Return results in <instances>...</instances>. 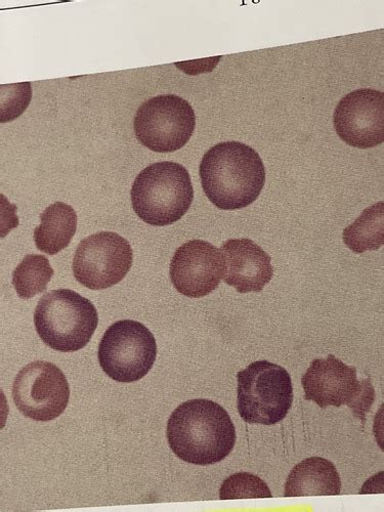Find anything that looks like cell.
<instances>
[{
  "instance_id": "1",
  "label": "cell",
  "mask_w": 384,
  "mask_h": 512,
  "mask_svg": "<svg viewBox=\"0 0 384 512\" xmlns=\"http://www.w3.org/2000/svg\"><path fill=\"white\" fill-rule=\"evenodd\" d=\"M166 436L177 457L201 466L226 459L237 439L229 413L205 399L181 404L168 419Z\"/></svg>"
},
{
  "instance_id": "2",
  "label": "cell",
  "mask_w": 384,
  "mask_h": 512,
  "mask_svg": "<svg viewBox=\"0 0 384 512\" xmlns=\"http://www.w3.org/2000/svg\"><path fill=\"white\" fill-rule=\"evenodd\" d=\"M199 174L209 201L236 210L258 199L266 184V169L258 152L241 142H223L203 156Z\"/></svg>"
},
{
  "instance_id": "3",
  "label": "cell",
  "mask_w": 384,
  "mask_h": 512,
  "mask_svg": "<svg viewBox=\"0 0 384 512\" xmlns=\"http://www.w3.org/2000/svg\"><path fill=\"white\" fill-rule=\"evenodd\" d=\"M132 204L146 224L164 227L179 222L190 209L194 189L188 170L180 163L151 164L134 182Z\"/></svg>"
},
{
  "instance_id": "4",
  "label": "cell",
  "mask_w": 384,
  "mask_h": 512,
  "mask_svg": "<svg viewBox=\"0 0 384 512\" xmlns=\"http://www.w3.org/2000/svg\"><path fill=\"white\" fill-rule=\"evenodd\" d=\"M99 323L88 300L70 289L53 290L40 298L34 324L44 343L55 351L73 353L87 347Z\"/></svg>"
},
{
  "instance_id": "5",
  "label": "cell",
  "mask_w": 384,
  "mask_h": 512,
  "mask_svg": "<svg viewBox=\"0 0 384 512\" xmlns=\"http://www.w3.org/2000/svg\"><path fill=\"white\" fill-rule=\"evenodd\" d=\"M237 406L251 424L274 425L282 421L293 403V386L287 370L269 361L251 363L237 374Z\"/></svg>"
},
{
  "instance_id": "6",
  "label": "cell",
  "mask_w": 384,
  "mask_h": 512,
  "mask_svg": "<svg viewBox=\"0 0 384 512\" xmlns=\"http://www.w3.org/2000/svg\"><path fill=\"white\" fill-rule=\"evenodd\" d=\"M302 384L305 400L315 402L322 409L347 405L363 424L375 401V391L370 379L359 381L357 369L333 355H329L327 359L312 361L302 378Z\"/></svg>"
},
{
  "instance_id": "7",
  "label": "cell",
  "mask_w": 384,
  "mask_h": 512,
  "mask_svg": "<svg viewBox=\"0 0 384 512\" xmlns=\"http://www.w3.org/2000/svg\"><path fill=\"white\" fill-rule=\"evenodd\" d=\"M157 357V344L152 332L142 323L122 320L111 325L99 346V363L113 380L123 383L143 379Z\"/></svg>"
},
{
  "instance_id": "8",
  "label": "cell",
  "mask_w": 384,
  "mask_h": 512,
  "mask_svg": "<svg viewBox=\"0 0 384 512\" xmlns=\"http://www.w3.org/2000/svg\"><path fill=\"white\" fill-rule=\"evenodd\" d=\"M195 126L193 107L176 95H162L146 101L134 120L139 142L158 153L181 150L192 138Z\"/></svg>"
},
{
  "instance_id": "9",
  "label": "cell",
  "mask_w": 384,
  "mask_h": 512,
  "mask_svg": "<svg viewBox=\"0 0 384 512\" xmlns=\"http://www.w3.org/2000/svg\"><path fill=\"white\" fill-rule=\"evenodd\" d=\"M133 248L113 232H101L78 245L72 270L75 279L93 290L108 289L122 281L133 267Z\"/></svg>"
},
{
  "instance_id": "10",
  "label": "cell",
  "mask_w": 384,
  "mask_h": 512,
  "mask_svg": "<svg viewBox=\"0 0 384 512\" xmlns=\"http://www.w3.org/2000/svg\"><path fill=\"white\" fill-rule=\"evenodd\" d=\"M13 399L25 417L52 421L61 416L69 404V383L62 370L53 363L32 362L16 376Z\"/></svg>"
},
{
  "instance_id": "11",
  "label": "cell",
  "mask_w": 384,
  "mask_h": 512,
  "mask_svg": "<svg viewBox=\"0 0 384 512\" xmlns=\"http://www.w3.org/2000/svg\"><path fill=\"white\" fill-rule=\"evenodd\" d=\"M333 124L349 146L369 149L384 142V94L361 89L348 94L335 108Z\"/></svg>"
},
{
  "instance_id": "12",
  "label": "cell",
  "mask_w": 384,
  "mask_h": 512,
  "mask_svg": "<svg viewBox=\"0 0 384 512\" xmlns=\"http://www.w3.org/2000/svg\"><path fill=\"white\" fill-rule=\"evenodd\" d=\"M225 273L222 250L203 240H192L178 248L169 270L175 288L192 298L215 291Z\"/></svg>"
},
{
  "instance_id": "13",
  "label": "cell",
  "mask_w": 384,
  "mask_h": 512,
  "mask_svg": "<svg viewBox=\"0 0 384 512\" xmlns=\"http://www.w3.org/2000/svg\"><path fill=\"white\" fill-rule=\"evenodd\" d=\"M221 250L226 262L225 282L239 293L261 292L273 278L271 256L250 239H230Z\"/></svg>"
},
{
  "instance_id": "14",
  "label": "cell",
  "mask_w": 384,
  "mask_h": 512,
  "mask_svg": "<svg viewBox=\"0 0 384 512\" xmlns=\"http://www.w3.org/2000/svg\"><path fill=\"white\" fill-rule=\"evenodd\" d=\"M341 481L335 465L322 457H311L295 465L285 483V497L336 496Z\"/></svg>"
},
{
  "instance_id": "15",
  "label": "cell",
  "mask_w": 384,
  "mask_h": 512,
  "mask_svg": "<svg viewBox=\"0 0 384 512\" xmlns=\"http://www.w3.org/2000/svg\"><path fill=\"white\" fill-rule=\"evenodd\" d=\"M40 221L34 230L38 250L55 255L68 247L77 229V215L72 206L56 202L41 213Z\"/></svg>"
},
{
  "instance_id": "16",
  "label": "cell",
  "mask_w": 384,
  "mask_h": 512,
  "mask_svg": "<svg viewBox=\"0 0 384 512\" xmlns=\"http://www.w3.org/2000/svg\"><path fill=\"white\" fill-rule=\"evenodd\" d=\"M345 244L355 253L377 250L384 244V202L365 209L343 235Z\"/></svg>"
},
{
  "instance_id": "17",
  "label": "cell",
  "mask_w": 384,
  "mask_h": 512,
  "mask_svg": "<svg viewBox=\"0 0 384 512\" xmlns=\"http://www.w3.org/2000/svg\"><path fill=\"white\" fill-rule=\"evenodd\" d=\"M54 270L46 256L26 255L13 274V285L23 300L47 290Z\"/></svg>"
},
{
  "instance_id": "18",
  "label": "cell",
  "mask_w": 384,
  "mask_h": 512,
  "mask_svg": "<svg viewBox=\"0 0 384 512\" xmlns=\"http://www.w3.org/2000/svg\"><path fill=\"white\" fill-rule=\"evenodd\" d=\"M268 485L259 477L238 473L228 478L220 490L221 500L272 498Z\"/></svg>"
}]
</instances>
